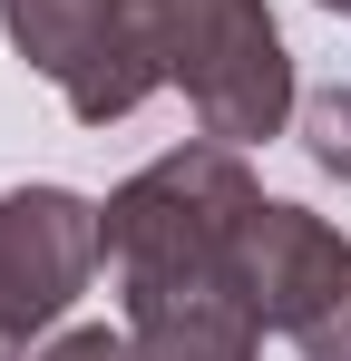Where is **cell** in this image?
<instances>
[{"mask_svg":"<svg viewBox=\"0 0 351 361\" xmlns=\"http://www.w3.org/2000/svg\"><path fill=\"white\" fill-rule=\"evenodd\" d=\"M254 205H264V185L244 166V147H225V137H185L166 157H147L127 185H108L98 264H108L117 322H137L156 302H185V293H225L234 225Z\"/></svg>","mask_w":351,"mask_h":361,"instance_id":"6da1fadb","label":"cell"},{"mask_svg":"<svg viewBox=\"0 0 351 361\" xmlns=\"http://www.w3.org/2000/svg\"><path fill=\"white\" fill-rule=\"evenodd\" d=\"M30 361H137V342H127V322H68V332H49Z\"/></svg>","mask_w":351,"mask_h":361,"instance_id":"ba28073f","label":"cell"},{"mask_svg":"<svg viewBox=\"0 0 351 361\" xmlns=\"http://www.w3.org/2000/svg\"><path fill=\"white\" fill-rule=\"evenodd\" d=\"M312 10H332V20H351V0H312Z\"/></svg>","mask_w":351,"mask_h":361,"instance_id":"30bf717a","label":"cell"},{"mask_svg":"<svg viewBox=\"0 0 351 361\" xmlns=\"http://www.w3.org/2000/svg\"><path fill=\"white\" fill-rule=\"evenodd\" d=\"M225 293L283 332L292 352H312L332 322H351V235L332 215L292 205V195H264L244 225H234V254H225Z\"/></svg>","mask_w":351,"mask_h":361,"instance_id":"277c9868","label":"cell"},{"mask_svg":"<svg viewBox=\"0 0 351 361\" xmlns=\"http://www.w3.org/2000/svg\"><path fill=\"white\" fill-rule=\"evenodd\" d=\"M10 49L68 98L78 127H117L166 88V49L147 0H0Z\"/></svg>","mask_w":351,"mask_h":361,"instance_id":"3957f363","label":"cell"},{"mask_svg":"<svg viewBox=\"0 0 351 361\" xmlns=\"http://www.w3.org/2000/svg\"><path fill=\"white\" fill-rule=\"evenodd\" d=\"M292 127H302V157H312L322 176H342V185H351V78H332V88H312Z\"/></svg>","mask_w":351,"mask_h":361,"instance_id":"52a82bcc","label":"cell"},{"mask_svg":"<svg viewBox=\"0 0 351 361\" xmlns=\"http://www.w3.org/2000/svg\"><path fill=\"white\" fill-rule=\"evenodd\" d=\"M127 342H137V361H264V322L234 293H185V302L137 312Z\"/></svg>","mask_w":351,"mask_h":361,"instance_id":"8992f818","label":"cell"},{"mask_svg":"<svg viewBox=\"0 0 351 361\" xmlns=\"http://www.w3.org/2000/svg\"><path fill=\"white\" fill-rule=\"evenodd\" d=\"M98 264V205L78 185H10L0 195V361H30L49 332H68V302Z\"/></svg>","mask_w":351,"mask_h":361,"instance_id":"5b68a950","label":"cell"},{"mask_svg":"<svg viewBox=\"0 0 351 361\" xmlns=\"http://www.w3.org/2000/svg\"><path fill=\"white\" fill-rule=\"evenodd\" d=\"M312 361H351V332H342V342H332V352H312Z\"/></svg>","mask_w":351,"mask_h":361,"instance_id":"9c48e42d","label":"cell"},{"mask_svg":"<svg viewBox=\"0 0 351 361\" xmlns=\"http://www.w3.org/2000/svg\"><path fill=\"white\" fill-rule=\"evenodd\" d=\"M147 20L166 49V88H185V108H195V137L264 147L302 118L292 49L264 0H147Z\"/></svg>","mask_w":351,"mask_h":361,"instance_id":"7a4b0ae2","label":"cell"}]
</instances>
